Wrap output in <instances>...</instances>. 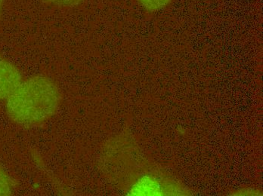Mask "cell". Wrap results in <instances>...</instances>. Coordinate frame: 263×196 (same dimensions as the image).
I'll return each instance as SVG.
<instances>
[{"mask_svg":"<svg viewBox=\"0 0 263 196\" xmlns=\"http://www.w3.org/2000/svg\"><path fill=\"white\" fill-rule=\"evenodd\" d=\"M60 102L56 84L46 76H36L22 82L7 98L6 109L14 122L38 125L52 117Z\"/></svg>","mask_w":263,"mask_h":196,"instance_id":"6da1fadb","label":"cell"},{"mask_svg":"<svg viewBox=\"0 0 263 196\" xmlns=\"http://www.w3.org/2000/svg\"><path fill=\"white\" fill-rule=\"evenodd\" d=\"M48 3H52V4L56 5V6H77L81 3L82 0H46Z\"/></svg>","mask_w":263,"mask_h":196,"instance_id":"5b68a950","label":"cell"},{"mask_svg":"<svg viewBox=\"0 0 263 196\" xmlns=\"http://www.w3.org/2000/svg\"><path fill=\"white\" fill-rule=\"evenodd\" d=\"M12 192V181L5 170L0 167V195H10Z\"/></svg>","mask_w":263,"mask_h":196,"instance_id":"277c9868","label":"cell"},{"mask_svg":"<svg viewBox=\"0 0 263 196\" xmlns=\"http://www.w3.org/2000/svg\"><path fill=\"white\" fill-rule=\"evenodd\" d=\"M171 0H139L142 6L149 12H157L166 7Z\"/></svg>","mask_w":263,"mask_h":196,"instance_id":"3957f363","label":"cell"},{"mask_svg":"<svg viewBox=\"0 0 263 196\" xmlns=\"http://www.w3.org/2000/svg\"><path fill=\"white\" fill-rule=\"evenodd\" d=\"M2 6H3V0H0V12H1Z\"/></svg>","mask_w":263,"mask_h":196,"instance_id":"8992f818","label":"cell"},{"mask_svg":"<svg viewBox=\"0 0 263 196\" xmlns=\"http://www.w3.org/2000/svg\"><path fill=\"white\" fill-rule=\"evenodd\" d=\"M22 82L18 70L7 60L0 58V99L9 98Z\"/></svg>","mask_w":263,"mask_h":196,"instance_id":"7a4b0ae2","label":"cell"}]
</instances>
